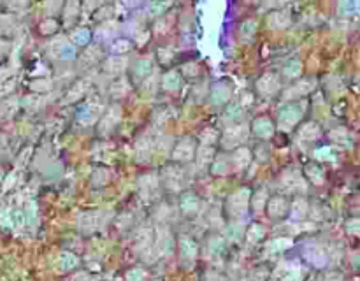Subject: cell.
I'll list each match as a JSON object with an SVG mask.
<instances>
[{"instance_id": "6da1fadb", "label": "cell", "mask_w": 360, "mask_h": 281, "mask_svg": "<svg viewBox=\"0 0 360 281\" xmlns=\"http://www.w3.org/2000/svg\"><path fill=\"white\" fill-rule=\"evenodd\" d=\"M248 136V129L246 125H232V126H227L221 136V144L223 148H236L239 142H243L246 139Z\"/></svg>"}, {"instance_id": "7a4b0ae2", "label": "cell", "mask_w": 360, "mask_h": 281, "mask_svg": "<svg viewBox=\"0 0 360 281\" xmlns=\"http://www.w3.org/2000/svg\"><path fill=\"white\" fill-rule=\"evenodd\" d=\"M250 206V192L246 188L237 190L234 195L228 199V209L234 216H244Z\"/></svg>"}, {"instance_id": "3957f363", "label": "cell", "mask_w": 360, "mask_h": 281, "mask_svg": "<svg viewBox=\"0 0 360 281\" xmlns=\"http://www.w3.org/2000/svg\"><path fill=\"white\" fill-rule=\"evenodd\" d=\"M299 118H300V108L295 104H290V106H285V108L279 109L278 123L281 129H288V126L297 123Z\"/></svg>"}, {"instance_id": "277c9868", "label": "cell", "mask_w": 360, "mask_h": 281, "mask_svg": "<svg viewBox=\"0 0 360 281\" xmlns=\"http://www.w3.org/2000/svg\"><path fill=\"white\" fill-rule=\"evenodd\" d=\"M256 88H259V92L262 95L271 97V95H274L279 90V78L272 72L264 74V76L256 81Z\"/></svg>"}, {"instance_id": "5b68a950", "label": "cell", "mask_w": 360, "mask_h": 281, "mask_svg": "<svg viewBox=\"0 0 360 281\" xmlns=\"http://www.w3.org/2000/svg\"><path fill=\"white\" fill-rule=\"evenodd\" d=\"M100 104H93V102H86L83 104L78 111V121H81L83 125H92L100 114Z\"/></svg>"}, {"instance_id": "8992f818", "label": "cell", "mask_w": 360, "mask_h": 281, "mask_svg": "<svg viewBox=\"0 0 360 281\" xmlns=\"http://www.w3.org/2000/svg\"><path fill=\"white\" fill-rule=\"evenodd\" d=\"M193 155H195V144L192 139H181L172 151V158L177 162H188L192 160Z\"/></svg>"}, {"instance_id": "52a82bcc", "label": "cell", "mask_w": 360, "mask_h": 281, "mask_svg": "<svg viewBox=\"0 0 360 281\" xmlns=\"http://www.w3.org/2000/svg\"><path fill=\"white\" fill-rule=\"evenodd\" d=\"M120 120H121V108L118 104L109 106V109L106 111L100 120V132H108V130L113 129Z\"/></svg>"}, {"instance_id": "ba28073f", "label": "cell", "mask_w": 360, "mask_h": 281, "mask_svg": "<svg viewBox=\"0 0 360 281\" xmlns=\"http://www.w3.org/2000/svg\"><path fill=\"white\" fill-rule=\"evenodd\" d=\"M267 211L271 218H281V216H285V213L288 211V202L283 197H272L267 204Z\"/></svg>"}, {"instance_id": "9c48e42d", "label": "cell", "mask_w": 360, "mask_h": 281, "mask_svg": "<svg viewBox=\"0 0 360 281\" xmlns=\"http://www.w3.org/2000/svg\"><path fill=\"white\" fill-rule=\"evenodd\" d=\"M230 88L223 83H218V85L213 86L211 90V102L215 106H221V104H227L228 98H230Z\"/></svg>"}, {"instance_id": "30bf717a", "label": "cell", "mask_w": 360, "mask_h": 281, "mask_svg": "<svg viewBox=\"0 0 360 281\" xmlns=\"http://www.w3.org/2000/svg\"><path fill=\"white\" fill-rule=\"evenodd\" d=\"M253 132L259 137H262V139H267V137H271L274 134V126H272L271 120H267V118H256L253 121Z\"/></svg>"}, {"instance_id": "8fae6325", "label": "cell", "mask_w": 360, "mask_h": 281, "mask_svg": "<svg viewBox=\"0 0 360 281\" xmlns=\"http://www.w3.org/2000/svg\"><path fill=\"white\" fill-rule=\"evenodd\" d=\"M181 85H183V78H181V74L177 70H169L162 79V86L167 92H176V90L181 88Z\"/></svg>"}, {"instance_id": "7c38bea8", "label": "cell", "mask_w": 360, "mask_h": 281, "mask_svg": "<svg viewBox=\"0 0 360 281\" xmlns=\"http://www.w3.org/2000/svg\"><path fill=\"white\" fill-rule=\"evenodd\" d=\"M104 69H106V72H111V74L123 72V70L126 69V57H123V55L109 57L104 63Z\"/></svg>"}, {"instance_id": "4fadbf2b", "label": "cell", "mask_w": 360, "mask_h": 281, "mask_svg": "<svg viewBox=\"0 0 360 281\" xmlns=\"http://www.w3.org/2000/svg\"><path fill=\"white\" fill-rule=\"evenodd\" d=\"M179 206H181V211H183L185 215H193V213L199 211L200 202L193 193H185L179 200Z\"/></svg>"}, {"instance_id": "5bb4252c", "label": "cell", "mask_w": 360, "mask_h": 281, "mask_svg": "<svg viewBox=\"0 0 360 281\" xmlns=\"http://www.w3.org/2000/svg\"><path fill=\"white\" fill-rule=\"evenodd\" d=\"M88 88H90V79H83V81H78L76 85H74L72 88L69 90L65 100L67 102H74V100H78V98L85 97V93L88 92Z\"/></svg>"}, {"instance_id": "9a60e30c", "label": "cell", "mask_w": 360, "mask_h": 281, "mask_svg": "<svg viewBox=\"0 0 360 281\" xmlns=\"http://www.w3.org/2000/svg\"><path fill=\"white\" fill-rule=\"evenodd\" d=\"M251 160V151L248 148H237L232 155V162H234V169L236 171H241L244 169Z\"/></svg>"}, {"instance_id": "2e32d148", "label": "cell", "mask_w": 360, "mask_h": 281, "mask_svg": "<svg viewBox=\"0 0 360 281\" xmlns=\"http://www.w3.org/2000/svg\"><path fill=\"white\" fill-rule=\"evenodd\" d=\"M165 185L169 187V190H179L185 185L183 172L179 169H169L165 172Z\"/></svg>"}, {"instance_id": "e0dca14e", "label": "cell", "mask_w": 360, "mask_h": 281, "mask_svg": "<svg viewBox=\"0 0 360 281\" xmlns=\"http://www.w3.org/2000/svg\"><path fill=\"white\" fill-rule=\"evenodd\" d=\"M215 158V151H213V148L211 146H200L199 148V151H197V155H195V160H197V165H199L200 169H205L208 167V164L209 162Z\"/></svg>"}, {"instance_id": "ac0fdd59", "label": "cell", "mask_w": 360, "mask_h": 281, "mask_svg": "<svg viewBox=\"0 0 360 281\" xmlns=\"http://www.w3.org/2000/svg\"><path fill=\"white\" fill-rule=\"evenodd\" d=\"M288 21H290V18H288V14L285 13V11H278V13H272L271 16H269V19H267L269 27H271V29H274V30H281V29H285V27L288 25Z\"/></svg>"}, {"instance_id": "d6986e66", "label": "cell", "mask_w": 360, "mask_h": 281, "mask_svg": "<svg viewBox=\"0 0 360 281\" xmlns=\"http://www.w3.org/2000/svg\"><path fill=\"white\" fill-rule=\"evenodd\" d=\"M151 70H153V62L142 58V60H137V63L134 65V78H136V79H142V78L148 76Z\"/></svg>"}, {"instance_id": "ffe728a7", "label": "cell", "mask_w": 360, "mask_h": 281, "mask_svg": "<svg viewBox=\"0 0 360 281\" xmlns=\"http://www.w3.org/2000/svg\"><path fill=\"white\" fill-rule=\"evenodd\" d=\"M90 39H92V32L88 29H78L70 35V41L74 42V46H88Z\"/></svg>"}, {"instance_id": "44dd1931", "label": "cell", "mask_w": 360, "mask_h": 281, "mask_svg": "<svg viewBox=\"0 0 360 281\" xmlns=\"http://www.w3.org/2000/svg\"><path fill=\"white\" fill-rule=\"evenodd\" d=\"M250 202H251V208L255 209L256 213H260L264 208H266L267 192H266V190H259V192L255 193V197H251V199H250Z\"/></svg>"}, {"instance_id": "7402d4cb", "label": "cell", "mask_w": 360, "mask_h": 281, "mask_svg": "<svg viewBox=\"0 0 360 281\" xmlns=\"http://www.w3.org/2000/svg\"><path fill=\"white\" fill-rule=\"evenodd\" d=\"M130 49H132V44H130V41H126V39H118V41H114L113 44H111V51L116 55L128 53Z\"/></svg>"}, {"instance_id": "603a6c76", "label": "cell", "mask_w": 360, "mask_h": 281, "mask_svg": "<svg viewBox=\"0 0 360 281\" xmlns=\"http://www.w3.org/2000/svg\"><path fill=\"white\" fill-rule=\"evenodd\" d=\"M118 32V25L116 23H113V21H108V23H104V25L100 27V29L97 30V34L100 35L102 39H104V41H108L109 37H113L114 34H116Z\"/></svg>"}, {"instance_id": "cb8c5ba5", "label": "cell", "mask_w": 360, "mask_h": 281, "mask_svg": "<svg viewBox=\"0 0 360 281\" xmlns=\"http://www.w3.org/2000/svg\"><path fill=\"white\" fill-rule=\"evenodd\" d=\"M255 32H256L255 21H244L243 27H241V39H243L244 42H248L253 35H255Z\"/></svg>"}, {"instance_id": "d4e9b609", "label": "cell", "mask_w": 360, "mask_h": 281, "mask_svg": "<svg viewBox=\"0 0 360 281\" xmlns=\"http://www.w3.org/2000/svg\"><path fill=\"white\" fill-rule=\"evenodd\" d=\"M158 187V180L157 176H151V174H148V176H142L139 180V188L142 192H149V190H155Z\"/></svg>"}, {"instance_id": "484cf974", "label": "cell", "mask_w": 360, "mask_h": 281, "mask_svg": "<svg viewBox=\"0 0 360 281\" xmlns=\"http://www.w3.org/2000/svg\"><path fill=\"white\" fill-rule=\"evenodd\" d=\"M58 57L62 60H74L76 58V46L74 44H62L60 46V51H58Z\"/></svg>"}, {"instance_id": "4316f807", "label": "cell", "mask_w": 360, "mask_h": 281, "mask_svg": "<svg viewBox=\"0 0 360 281\" xmlns=\"http://www.w3.org/2000/svg\"><path fill=\"white\" fill-rule=\"evenodd\" d=\"M128 92V85H126V81L125 79H120V81H116L113 86H111V95L113 97H123V95Z\"/></svg>"}, {"instance_id": "83f0119b", "label": "cell", "mask_w": 360, "mask_h": 281, "mask_svg": "<svg viewBox=\"0 0 360 281\" xmlns=\"http://www.w3.org/2000/svg\"><path fill=\"white\" fill-rule=\"evenodd\" d=\"M218 130H215V129H205L202 130V134H200V141H202V144L204 146H208V144H211V142H215L216 139H218Z\"/></svg>"}, {"instance_id": "f1b7e54d", "label": "cell", "mask_w": 360, "mask_h": 281, "mask_svg": "<svg viewBox=\"0 0 360 281\" xmlns=\"http://www.w3.org/2000/svg\"><path fill=\"white\" fill-rule=\"evenodd\" d=\"M228 169H230V165H228V158H218V160L215 162V165H213V172L216 174V176H220V174H227Z\"/></svg>"}, {"instance_id": "f546056e", "label": "cell", "mask_w": 360, "mask_h": 281, "mask_svg": "<svg viewBox=\"0 0 360 281\" xmlns=\"http://www.w3.org/2000/svg\"><path fill=\"white\" fill-rule=\"evenodd\" d=\"M109 181V172L106 169H97L93 174V185L97 187H104L106 183Z\"/></svg>"}, {"instance_id": "4dcf8cb0", "label": "cell", "mask_w": 360, "mask_h": 281, "mask_svg": "<svg viewBox=\"0 0 360 281\" xmlns=\"http://www.w3.org/2000/svg\"><path fill=\"white\" fill-rule=\"evenodd\" d=\"M181 250H183L185 255H195L197 244L193 243L190 237H183V239H181Z\"/></svg>"}, {"instance_id": "1f68e13d", "label": "cell", "mask_w": 360, "mask_h": 281, "mask_svg": "<svg viewBox=\"0 0 360 281\" xmlns=\"http://www.w3.org/2000/svg\"><path fill=\"white\" fill-rule=\"evenodd\" d=\"M264 237V228L260 227V225H251L250 227V231H248V241H259V239H262Z\"/></svg>"}, {"instance_id": "d6a6232c", "label": "cell", "mask_w": 360, "mask_h": 281, "mask_svg": "<svg viewBox=\"0 0 360 281\" xmlns=\"http://www.w3.org/2000/svg\"><path fill=\"white\" fill-rule=\"evenodd\" d=\"M304 209H306V204H304L302 200H295V202L292 204V216H294V218H300V216L304 215Z\"/></svg>"}, {"instance_id": "836d02e7", "label": "cell", "mask_w": 360, "mask_h": 281, "mask_svg": "<svg viewBox=\"0 0 360 281\" xmlns=\"http://www.w3.org/2000/svg\"><path fill=\"white\" fill-rule=\"evenodd\" d=\"M299 72H300V63L299 62H292V63H288V65L285 67V74H287L288 78L297 76Z\"/></svg>"}, {"instance_id": "e575fe53", "label": "cell", "mask_w": 360, "mask_h": 281, "mask_svg": "<svg viewBox=\"0 0 360 281\" xmlns=\"http://www.w3.org/2000/svg\"><path fill=\"white\" fill-rule=\"evenodd\" d=\"M165 9H167V4H151V6H149V13H151V16L164 14Z\"/></svg>"}, {"instance_id": "d590c367", "label": "cell", "mask_w": 360, "mask_h": 281, "mask_svg": "<svg viewBox=\"0 0 360 281\" xmlns=\"http://www.w3.org/2000/svg\"><path fill=\"white\" fill-rule=\"evenodd\" d=\"M93 55H95V57H98V49H95V47H90V49L86 51L85 55H83V60H88V62L97 60V58H93Z\"/></svg>"}, {"instance_id": "8d00e7d4", "label": "cell", "mask_w": 360, "mask_h": 281, "mask_svg": "<svg viewBox=\"0 0 360 281\" xmlns=\"http://www.w3.org/2000/svg\"><path fill=\"white\" fill-rule=\"evenodd\" d=\"M42 27H46V29H44V32L47 34V32H51V29H53V32H55V29H57V23H55L53 19H47V21H46Z\"/></svg>"}]
</instances>
